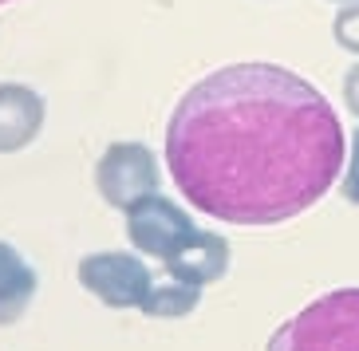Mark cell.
Instances as JSON below:
<instances>
[{"instance_id":"cell-1","label":"cell","mask_w":359,"mask_h":351,"mask_svg":"<svg viewBox=\"0 0 359 351\" xmlns=\"http://www.w3.org/2000/svg\"><path fill=\"white\" fill-rule=\"evenodd\" d=\"M344 127L316 87L276 64H229L166 123V166L194 209L229 225L300 217L344 174Z\"/></svg>"},{"instance_id":"cell-2","label":"cell","mask_w":359,"mask_h":351,"mask_svg":"<svg viewBox=\"0 0 359 351\" xmlns=\"http://www.w3.org/2000/svg\"><path fill=\"white\" fill-rule=\"evenodd\" d=\"M264 351H359V288L312 300L269 336Z\"/></svg>"},{"instance_id":"cell-3","label":"cell","mask_w":359,"mask_h":351,"mask_svg":"<svg viewBox=\"0 0 359 351\" xmlns=\"http://www.w3.org/2000/svg\"><path fill=\"white\" fill-rule=\"evenodd\" d=\"M95 190L107 205L127 213L135 202L158 193V158L142 142H111L95 162Z\"/></svg>"},{"instance_id":"cell-4","label":"cell","mask_w":359,"mask_h":351,"mask_svg":"<svg viewBox=\"0 0 359 351\" xmlns=\"http://www.w3.org/2000/svg\"><path fill=\"white\" fill-rule=\"evenodd\" d=\"M79 284L107 308H138L147 304L154 277L135 253H87L79 261Z\"/></svg>"},{"instance_id":"cell-5","label":"cell","mask_w":359,"mask_h":351,"mask_svg":"<svg viewBox=\"0 0 359 351\" xmlns=\"http://www.w3.org/2000/svg\"><path fill=\"white\" fill-rule=\"evenodd\" d=\"M123 217H127L130 245L147 256H158V261H170V256L198 233V225H194L190 213L182 209L178 202L162 198V193H150V198L135 202Z\"/></svg>"},{"instance_id":"cell-6","label":"cell","mask_w":359,"mask_h":351,"mask_svg":"<svg viewBox=\"0 0 359 351\" xmlns=\"http://www.w3.org/2000/svg\"><path fill=\"white\" fill-rule=\"evenodd\" d=\"M166 273H170V280H182V284H194V288L217 284V280L229 273V241L217 237V233L198 229V233L166 261Z\"/></svg>"},{"instance_id":"cell-7","label":"cell","mask_w":359,"mask_h":351,"mask_svg":"<svg viewBox=\"0 0 359 351\" xmlns=\"http://www.w3.org/2000/svg\"><path fill=\"white\" fill-rule=\"evenodd\" d=\"M43 130V99L28 83H0V154H16Z\"/></svg>"},{"instance_id":"cell-8","label":"cell","mask_w":359,"mask_h":351,"mask_svg":"<svg viewBox=\"0 0 359 351\" xmlns=\"http://www.w3.org/2000/svg\"><path fill=\"white\" fill-rule=\"evenodd\" d=\"M36 268L20 256V249L0 241V328L16 324L28 312V304L36 300Z\"/></svg>"},{"instance_id":"cell-9","label":"cell","mask_w":359,"mask_h":351,"mask_svg":"<svg viewBox=\"0 0 359 351\" xmlns=\"http://www.w3.org/2000/svg\"><path fill=\"white\" fill-rule=\"evenodd\" d=\"M198 304H201V288L182 284V280H170V284L150 288L142 312H147L150 319H178V316H190Z\"/></svg>"},{"instance_id":"cell-10","label":"cell","mask_w":359,"mask_h":351,"mask_svg":"<svg viewBox=\"0 0 359 351\" xmlns=\"http://www.w3.org/2000/svg\"><path fill=\"white\" fill-rule=\"evenodd\" d=\"M332 36L344 52H355L359 55V0L351 4H339L336 20H332Z\"/></svg>"},{"instance_id":"cell-11","label":"cell","mask_w":359,"mask_h":351,"mask_svg":"<svg viewBox=\"0 0 359 351\" xmlns=\"http://www.w3.org/2000/svg\"><path fill=\"white\" fill-rule=\"evenodd\" d=\"M344 198L351 205H359V127L351 135V146H348V170H344Z\"/></svg>"},{"instance_id":"cell-12","label":"cell","mask_w":359,"mask_h":351,"mask_svg":"<svg viewBox=\"0 0 359 351\" xmlns=\"http://www.w3.org/2000/svg\"><path fill=\"white\" fill-rule=\"evenodd\" d=\"M344 103L351 115H359V64L348 67V75H344Z\"/></svg>"},{"instance_id":"cell-13","label":"cell","mask_w":359,"mask_h":351,"mask_svg":"<svg viewBox=\"0 0 359 351\" xmlns=\"http://www.w3.org/2000/svg\"><path fill=\"white\" fill-rule=\"evenodd\" d=\"M332 4H351V0H332Z\"/></svg>"},{"instance_id":"cell-14","label":"cell","mask_w":359,"mask_h":351,"mask_svg":"<svg viewBox=\"0 0 359 351\" xmlns=\"http://www.w3.org/2000/svg\"><path fill=\"white\" fill-rule=\"evenodd\" d=\"M0 4H8V0H0Z\"/></svg>"}]
</instances>
